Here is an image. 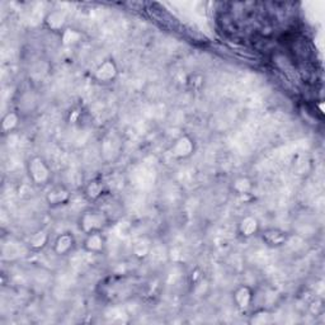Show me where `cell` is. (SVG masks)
<instances>
[{"mask_svg":"<svg viewBox=\"0 0 325 325\" xmlns=\"http://www.w3.org/2000/svg\"><path fill=\"white\" fill-rule=\"evenodd\" d=\"M72 246H74V238L69 234H64L56 241L55 249L59 254H66L72 249Z\"/></svg>","mask_w":325,"mask_h":325,"instance_id":"3","label":"cell"},{"mask_svg":"<svg viewBox=\"0 0 325 325\" xmlns=\"http://www.w3.org/2000/svg\"><path fill=\"white\" fill-rule=\"evenodd\" d=\"M115 75L116 68L115 64L112 63V60H107L97 69V76L99 80H111L115 78Z\"/></svg>","mask_w":325,"mask_h":325,"instance_id":"2","label":"cell"},{"mask_svg":"<svg viewBox=\"0 0 325 325\" xmlns=\"http://www.w3.org/2000/svg\"><path fill=\"white\" fill-rule=\"evenodd\" d=\"M193 149L192 145V140H188L187 137H182L177 141L174 145V150H173V155L178 156V158H186L188 155H190V151Z\"/></svg>","mask_w":325,"mask_h":325,"instance_id":"1","label":"cell"},{"mask_svg":"<svg viewBox=\"0 0 325 325\" xmlns=\"http://www.w3.org/2000/svg\"><path fill=\"white\" fill-rule=\"evenodd\" d=\"M257 231H258V221L256 219L248 217V219L241 221V233H243L244 237H250Z\"/></svg>","mask_w":325,"mask_h":325,"instance_id":"4","label":"cell"}]
</instances>
